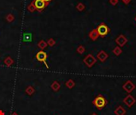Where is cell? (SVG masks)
Returning a JSON list of instances; mask_svg holds the SVG:
<instances>
[{
    "label": "cell",
    "instance_id": "6da1fadb",
    "mask_svg": "<svg viewBox=\"0 0 136 115\" xmlns=\"http://www.w3.org/2000/svg\"><path fill=\"white\" fill-rule=\"evenodd\" d=\"M92 104H93L98 109H102L103 108H104L107 106V101L104 97H103L102 95H99L94 98V100L92 101Z\"/></svg>",
    "mask_w": 136,
    "mask_h": 115
},
{
    "label": "cell",
    "instance_id": "7a4b0ae2",
    "mask_svg": "<svg viewBox=\"0 0 136 115\" xmlns=\"http://www.w3.org/2000/svg\"><path fill=\"white\" fill-rule=\"evenodd\" d=\"M96 30H97V32H98V34H99V35L101 36V37L107 36L111 31L108 26L104 23H101L99 26H97Z\"/></svg>",
    "mask_w": 136,
    "mask_h": 115
},
{
    "label": "cell",
    "instance_id": "3957f363",
    "mask_svg": "<svg viewBox=\"0 0 136 115\" xmlns=\"http://www.w3.org/2000/svg\"><path fill=\"white\" fill-rule=\"evenodd\" d=\"M83 62H84V63L88 67V68H91V67H92L93 65L96 64V58L92 55V54H88L84 58V60H83Z\"/></svg>",
    "mask_w": 136,
    "mask_h": 115
},
{
    "label": "cell",
    "instance_id": "277c9868",
    "mask_svg": "<svg viewBox=\"0 0 136 115\" xmlns=\"http://www.w3.org/2000/svg\"><path fill=\"white\" fill-rule=\"evenodd\" d=\"M36 58L38 62H41L43 63H45V65H46V67L49 68V65L46 63V59H47V54L43 51H40L36 54Z\"/></svg>",
    "mask_w": 136,
    "mask_h": 115
},
{
    "label": "cell",
    "instance_id": "5b68a950",
    "mask_svg": "<svg viewBox=\"0 0 136 115\" xmlns=\"http://www.w3.org/2000/svg\"><path fill=\"white\" fill-rule=\"evenodd\" d=\"M123 89L127 93H128V94H130V93L135 89V85L132 83L131 81L128 80L127 81H125L124 84L123 85Z\"/></svg>",
    "mask_w": 136,
    "mask_h": 115
},
{
    "label": "cell",
    "instance_id": "8992f818",
    "mask_svg": "<svg viewBox=\"0 0 136 115\" xmlns=\"http://www.w3.org/2000/svg\"><path fill=\"white\" fill-rule=\"evenodd\" d=\"M123 102H124V104H126L127 105V106H128V107H132L134 104H135V102H136V99L135 98L132 96V95H130V94H128L126 97H124L123 98Z\"/></svg>",
    "mask_w": 136,
    "mask_h": 115
},
{
    "label": "cell",
    "instance_id": "52a82bcc",
    "mask_svg": "<svg viewBox=\"0 0 136 115\" xmlns=\"http://www.w3.org/2000/svg\"><path fill=\"white\" fill-rule=\"evenodd\" d=\"M127 42H128L127 38H126V36H124L123 35H119V36L116 38V44H117L119 47L124 46L125 45L127 44Z\"/></svg>",
    "mask_w": 136,
    "mask_h": 115
},
{
    "label": "cell",
    "instance_id": "ba28073f",
    "mask_svg": "<svg viewBox=\"0 0 136 115\" xmlns=\"http://www.w3.org/2000/svg\"><path fill=\"white\" fill-rule=\"evenodd\" d=\"M33 3L34 4V7L36 8V10H39V11H41L43 9H45V7L48 4V3H45L43 0H34Z\"/></svg>",
    "mask_w": 136,
    "mask_h": 115
},
{
    "label": "cell",
    "instance_id": "9c48e42d",
    "mask_svg": "<svg viewBox=\"0 0 136 115\" xmlns=\"http://www.w3.org/2000/svg\"><path fill=\"white\" fill-rule=\"evenodd\" d=\"M96 58H97V59H99L101 62H105L106 60L107 59L108 54H107V53H106L104 51L102 50V51H99V53L97 54Z\"/></svg>",
    "mask_w": 136,
    "mask_h": 115
},
{
    "label": "cell",
    "instance_id": "30bf717a",
    "mask_svg": "<svg viewBox=\"0 0 136 115\" xmlns=\"http://www.w3.org/2000/svg\"><path fill=\"white\" fill-rule=\"evenodd\" d=\"M126 113H127L126 109H125L122 106H119L118 107L116 108L115 110H114L115 115H125Z\"/></svg>",
    "mask_w": 136,
    "mask_h": 115
},
{
    "label": "cell",
    "instance_id": "8fae6325",
    "mask_svg": "<svg viewBox=\"0 0 136 115\" xmlns=\"http://www.w3.org/2000/svg\"><path fill=\"white\" fill-rule=\"evenodd\" d=\"M99 34H98L97 30L96 29H93L90 33H89V38H91V40L92 41H96L98 38H99Z\"/></svg>",
    "mask_w": 136,
    "mask_h": 115
},
{
    "label": "cell",
    "instance_id": "7c38bea8",
    "mask_svg": "<svg viewBox=\"0 0 136 115\" xmlns=\"http://www.w3.org/2000/svg\"><path fill=\"white\" fill-rule=\"evenodd\" d=\"M3 62H4L5 65H7V67H12V65H14V60H13V58L11 57L8 56V57H7L6 58L4 59Z\"/></svg>",
    "mask_w": 136,
    "mask_h": 115
},
{
    "label": "cell",
    "instance_id": "4fadbf2b",
    "mask_svg": "<svg viewBox=\"0 0 136 115\" xmlns=\"http://www.w3.org/2000/svg\"><path fill=\"white\" fill-rule=\"evenodd\" d=\"M22 40H23V42H32L33 35H32L31 33H25V34L23 35V37H22Z\"/></svg>",
    "mask_w": 136,
    "mask_h": 115
},
{
    "label": "cell",
    "instance_id": "5bb4252c",
    "mask_svg": "<svg viewBox=\"0 0 136 115\" xmlns=\"http://www.w3.org/2000/svg\"><path fill=\"white\" fill-rule=\"evenodd\" d=\"M60 88H61V84H60V83H58L57 81H54L51 85V89L53 91L57 92L60 90Z\"/></svg>",
    "mask_w": 136,
    "mask_h": 115
},
{
    "label": "cell",
    "instance_id": "9a60e30c",
    "mask_svg": "<svg viewBox=\"0 0 136 115\" xmlns=\"http://www.w3.org/2000/svg\"><path fill=\"white\" fill-rule=\"evenodd\" d=\"M25 91H26V94H27L29 96H32L33 94H34L35 90H34V88L32 86H29L26 87V89Z\"/></svg>",
    "mask_w": 136,
    "mask_h": 115
},
{
    "label": "cell",
    "instance_id": "2e32d148",
    "mask_svg": "<svg viewBox=\"0 0 136 115\" xmlns=\"http://www.w3.org/2000/svg\"><path fill=\"white\" fill-rule=\"evenodd\" d=\"M47 46H48L47 42L45 40H41L38 43H37V47L40 48L41 51L44 50V49H46Z\"/></svg>",
    "mask_w": 136,
    "mask_h": 115
},
{
    "label": "cell",
    "instance_id": "e0dca14e",
    "mask_svg": "<svg viewBox=\"0 0 136 115\" xmlns=\"http://www.w3.org/2000/svg\"><path fill=\"white\" fill-rule=\"evenodd\" d=\"M75 81H73V80H72V79H69V80H68L66 83H65V86H66L69 89H73V87L75 86Z\"/></svg>",
    "mask_w": 136,
    "mask_h": 115
},
{
    "label": "cell",
    "instance_id": "ac0fdd59",
    "mask_svg": "<svg viewBox=\"0 0 136 115\" xmlns=\"http://www.w3.org/2000/svg\"><path fill=\"white\" fill-rule=\"evenodd\" d=\"M113 54H115V55H116V56H119V55H120V54H122V49H121V47H119V46H116L115 48L113 49Z\"/></svg>",
    "mask_w": 136,
    "mask_h": 115
},
{
    "label": "cell",
    "instance_id": "d6986e66",
    "mask_svg": "<svg viewBox=\"0 0 136 115\" xmlns=\"http://www.w3.org/2000/svg\"><path fill=\"white\" fill-rule=\"evenodd\" d=\"M76 7H77V10H79V11H83V10L85 9V5L82 3H79Z\"/></svg>",
    "mask_w": 136,
    "mask_h": 115
},
{
    "label": "cell",
    "instance_id": "ffe728a7",
    "mask_svg": "<svg viewBox=\"0 0 136 115\" xmlns=\"http://www.w3.org/2000/svg\"><path fill=\"white\" fill-rule=\"evenodd\" d=\"M47 42V45L49 46H50V47H53L54 45L56 44V41L53 39V38H49L48 41L46 42Z\"/></svg>",
    "mask_w": 136,
    "mask_h": 115
},
{
    "label": "cell",
    "instance_id": "44dd1931",
    "mask_svg": "<svg viewBox=\"0 0 136 115\" xmlns=\"http://www.w3.org/2000/svg\"><path fill=\"white\" fill-rule=\"evenodd\" d=\"M6 19L8 23H12V22L14 20V16L12 14H8L7 16H6Z\"/></svg>",
    "mask_w": 136,
    "mask_h": 115
},
{
    "label": "cell",
    "instance_id": "7402d4cb",
    "mask_svg": "<svg viewBox=\"0 0 136 115\" xmlns=\"http://www.w3.org/2000/svg\"><path fill=\"white\" fill-rule=\"evenodd\" d=\"M27 9H28V10L30 12H34L35 10H36V8H35V7H34V3H31L28 7H27Z\"/></svg>",
    "mask_w": 136,
    "mask_h": 115
},
{
    "label": "cell",
    "instance_id": "603a6c76",
    "mask_svg": "<svg viewBox=\"0 0 136 115\" xmlns=\"http://www.w3.org/2000/svg\"><path fill=\"white\" fill-rule=\"evenodd\" d=\"M77 51L78 54H84V51H85V47H84V46H79L77 47Z\"/></svg>",
    "mask_w": 136,
    "mask_h": 115
},
{
    "label": "cell",
    "instance_id": "cb8c5ba5",
    "mask_svg": "<svg viewBox=\"0 0 136 115\" xmlns=\"http://www.w3.org/2000/svg\"><path fill=\"white\" fill-rule=\"evenodd\" d=\"M118 2H119V0H109V3L111 5H113V6H116V5L118 3Z\"/></svg>",
    "mask_w": 136,
    "mask_h": 115
},
{
    "label": "cell",
    "instance_id": "d4e9b609",
    "mask_svg": "<svg viewBox=\"0 0 136 115\" xmlns=\"http://www.w3.org/2000/svg\"><path fill=\"white\" fill-rule=\"evenodd\" d=\"M122 1H123V3L124 4L128 5L130 2H131V0H122Z\"/></svg>",
    "mask_w": 136,
    "mask_h": 115
},
{
    "label": "cell",
    "instance_id": "484cf974",
    "mask_svg": "<svg viewBox=\"0 0 136 115\" xmlns=\"http://www.w3.org/2000/svg\"><path fill=\"white\" fill-rule=\"evenodd\" d=\"M0 115H5V113L3 110H2V109H0Z\"/></svg>",
    "mask_w": 136,
    "mask_h": 115
},
{
    "label": "cell",
    "instance_id": "4316f807",
    "mask_svg": "<svg viewBox=\"0 0 136 115\" xmlns=\"http://www.w3.org/2000/svg\"><path fill=\"white\" fill-rule=\"evenodd\" d=\"M43 1H44L45 3H49L50 1H52V0H43Z\"/></svg>",
    "mask_w": 136,
    "mask_h": 115
},
{
    "label": "cell",
    "instance_id": "83f0119b",
    "mask_svg": "<svg viewBox=\"0 0 136 115\" xmlns=\"http://www.w3.org/2000/svg\"><path fill=\"white\" fill-rule=\"evenodd\" d=\"M11 115H18L17 113H16V112H14L13 113H11Z\"/></svg>",
    "mask_w": 136,
    "mask_h": 115
},
{
    "label": "cell",
    "instance_id": "f1b7e54d",
    "mask_svg": "<svg viewBox=\"0 0 136 115\" xmlns=\"http://www.w3.org/2000/svg\"><path fill=\"white\" fill-rule=\"evenodd\" d=\"M91 115H97V114H96V113H92Z\"/></svg>",
    "mask_w": 136,
    "mask_h": 115
},
{
    "label": "cell",
    "instance_id": "f546056e",
    "mask_svg": "<svg viewBox=\"0 0 136 115\" xmlns=\"http://www.w3.org/2000/svg\"><path fill=\"white\" fill-rule=\"evenodd\" d=\"M135 21H136V17H135Z\"/></svg>",
    "mask_w": 136,
    "mask_h": 115
}]
</instances>
